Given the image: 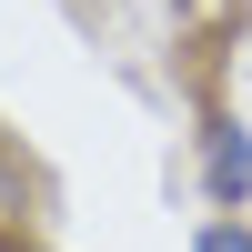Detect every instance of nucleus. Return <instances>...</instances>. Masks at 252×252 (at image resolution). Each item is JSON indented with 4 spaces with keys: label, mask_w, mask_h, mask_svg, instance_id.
Here are the masks:
<instances>
[{
    "label": "nucleus",
    "mask_w": 252,
    "mask_h": 252,
    "mask_svg": "<svg viewBox=\"0 0 252 252\" xmlns=\"http://www.w3.org/2000/svg\"><path fill=\"white\" fill-rule=\"evenodd\" d=\"M202 202L212 212L252 202V121L242 111H202Z\"/></svg>",
    "instance_id": "f257e3e1"
},
{
    "label": "nucleus",
    "mask_w": 252,
    "mask_h": 252,
    "mask_svg": "<svg viewBox=\"0 0 252 252\" xmlns=\"http://www.w3.org/2000/svg\"><path fill=\"white\" fill-rule=\"evenodd\" d=\"M192 252H252V222H242V212H202Z\"/></svg>",
    "instance_id": "f03ea898"
}]
</instances>
